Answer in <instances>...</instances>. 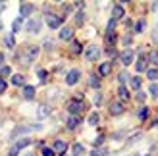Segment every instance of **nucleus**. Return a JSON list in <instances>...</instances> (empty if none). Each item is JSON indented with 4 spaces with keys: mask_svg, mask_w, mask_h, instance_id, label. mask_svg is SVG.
<instances>
[{
    "mask_svg": "<svg viewBox=\"0 0 158 156\" xmlns=\"http://www.w3.org/2000/svg\"><path fill=\"white\" fill-rule=\"evenodd\" d=\"M147 62H148V58L145 56V54H141L139 60H137V64H135V69H137V72H147Z\"/></svg>",
    "mask_w": 158,
    "mask_h": 156,
    "instance_id": "16",
    "label": "nucleus"
},
{
    "mask_svg": "<svg viewBox=\"0 0 158 156\" xmlns=\"http://www.w3.org/2000/svg\"><path fill=\"white\" fill-rule=\"evenodd\" d=\"M152 41H154V43H158V23H156V27L152 29Z\"/></svg>",
    "mask_w": 158,
    "mask_h": 156,
    "instance_id": "46",
    "label": "nucleus"
},
{
    "mask_svg": "<svg viewBox=\"0 0 158 156\" xmlns=\"http://www.w3.org/2000/svg\"><path fill=\"white\" fill-rule=\"evenodd\" d=\"M148 62H151V64H154V66H158V52H151L148 54Z\"/></svg>",
    "mask_w": 158,
    "mask_h": 156,
    "instance_id": "36",
    "label": "nucleus"
},
{
    "mask_svg": "<svg viewBox=\"0 0 158 156\" xmlns=\"http://www.w3.org/2000/svg\"><path fill=\"white\" fill-rule=\"evenodd\" d=\"M43 156H54V150L48 149V146H44V149H43Z\"/></svg>",
    "mask_w": 158,
    "mask_h": 156,
    "instance_id": "43",
    "label": "nucleus"
},
{
    "mask_svg": "<svg viewBox=\"0 0 158 156\" xmlns=\"http://www.w3.org/2000/svg\"><path fill=\"white\" fill-rule=\"evenodd\" d=\"M23 98H25V100H33L35 98V87L25 85V87H23Z\"/></svg>",
    "mask_w": 158,
    "mask_h": 156,
    "instance_id": "19",
    "label": "nucleus"
},
{
    "mask_svg": "<svg viewBox=\"0 0 158 156\" xmlns=\"http://www.w3.org/2000/svg\"><path fill=\"white\" fill-rule=\"evenodd\" d=\"M66 149H68V145H66V141H62V139H56L54 145H52V150L58 152V154H66Z\"/></svg>",
    "mask_w": 158,
    "mask_h": 156,
    "instance_id": "11",
    "label": "nucleus"
},
{
    "mask_svg": "<svg viewBox=\"0 0 158 156\" xmlns=\"http://www.w3.org/2000/svg\"><path fill=\"white\" fill-rule=\"evenodd\" d=\"M89 87L100 89V75H98V73H91V75H89Z\"/></svg>",
    "mask_w": 158,
    "mask_h": 156,
    "instance_id": "18",
    "label": "nucleus"
},
{
    "mask_svg": "<svg viewBox=\"0 0 158 156\" xmlns=\"http://www.w3.org/2000/svg\"><path fill=\"white\" fill-rule=\"evenodd\" d=\"M102 104V92H97L94 95V106H100Z\"/></svg>",
    "mask_w": 158,
    "mask_h": 156,
    "instance_id": "40",
    "label": "nucleus"
},
{
    "mask_svg": "<svg viewBox=\"0 0 158 156\" xmlns=\"http://www.w3.org/2000/svg\"><path fill=\"white\" fill-rule=\"evenodd\" d=\"M4 60H6V56H4L2 52H0V64H4Z\"/></svg>",
    "mask_w": 158,
    "mask_h": 156,
    "instance_id": "49",
    "label": "nucleus"
},
{
    "mask_svg": "<svg viewBox=\"0 0 158 156\" xmlns=\"http://www.w3.org/2000/svg\"><path fill=\"white\" fill-rule=\"evenodd\" d=\"M72 154H73V156H83V154H85V146H83L81 143H75V145L72 146Z\"/></svg>",
    "mask_w": 158,
    "mask_h": 156,
    "instance_id": "21",
    "label": "nucleus"
},
{
    "mask_svg": "<svg viewBox=\"0 0 158 156\" xmlns=\"http://www.w3.org/2000/svg\"><path fill=\"white\" fill-rule=\"evenodd\" d=\"M120 139H123V131H118V133L114 135V141H120Z\"/></svg>",
    "mask_w": 158,
    "mask_h": 156,
    "instance_id": "47",
    "label": "nucleus"
},
{
    "mask_svg": "<svg viewBox=\"0 0 158 156\" xmlns=\"http://www.w3.org/2000/svg\"><path fill=\"white\" fill-rule=\"evenodd\" d=\"M98 121H100V116H98L97 112H93V114L89 116V125H98Z\"/></svg>",
    "mask_w": 158,
    "mask_h": 156,
    "instance_id": "30",
    "label": "nucleus"
},
{
    "mask_svg": "<svg viewBox=\"0 0 158 156\" xmlns=\"http://www.w3.org/2000/svg\"><path fill=\"white\" fill-rule=\"evenodd\" d=\"M10 73H12V68L10 66H2V68H0V77H2V79H6Z\"/></svg>",
    "mask_w": 158,
    "mask_h": 156,
    "instance_id": "31",
    "label": "nucleus"
},
{
    "mask_svg": "<svg viewBox=\"0 0 158 156\" xmlns=\"http://www.w3.org/2000/svg\"><path fill=\"white\" fill-rule=\"evenodd\" d=\"M6 87H8L6 81L2 79V77H0V95H2V92H6Z\"/></svg>",
    "mask_w": 158,
    "mask_h": 156,
    "instance_id": "45",
    "label": "nucleus"
},
{
    "mask_svg": "<svg viewBox=\"0 0 158 156\" xmlns=\"http://www.w3.org/2000/svg\"><path fill=\"white\" fill-rule=\"evenodd\" d=\"M147 156H148V154H147Z\"/></svg>",
    "mask_w": 158,
    "mask_h": 156,
    "instance_id": "52",
    "label": "nucleus"
},
{
    "mask_svg": "<svg viewBox=\"0 0 158 156\" xmlns=\"http://www.w3.org/2000/svg\"><path fill=\"white\" fill-rule=\"evenodd\" d=\"M4 44H6V48H14V46H15V39H14V35L8 33V35L4 37Z\"/></svg>",
    "mask_w": 158,
    "mask_h": 156,
    "instance_id": "23",
    "label": "nucleus"
},
{
    "mask_svg": "<svg viewBox=\"0 0 158 156\" xmlns=\"http://www.w3.org/2000/svg\"><path fill=\"white\" fill-rule=\"evenodd\" d=\"M72 37H73L72 27H62L60 29V41H72Z\"/></svg>",
    "mask_w": 158,
    "mask_h": 156,
    "instance_id": "15",
    "label": "nucleus"
},
{
    "mask_svg": "<svg viewBox=\"0 0 158 156\" xmlns=\"http://www.w3.org/2000/svg\"><path fill=\"white\" fill-rule=\"evenodd\" d=\"M118 95H120L122 102H129V91H127L125 85H120V87H118Z\"/></svg>",
    "mask_w": 158,
    "mask_h": 156,
    "instance_id": "17",
    "label": "nucleus"
},
{
    "mask_svg": "<svg viewBox=\"0 0 158 156\" xmlns=\"http://www.w3.org/2000/svg\"><path fill=\"white\" fill-rule=\"evenodd\" d=\"M12 83L15 85V87H19V85H23V83H25V77L18 73V75H14V77H12Z\"/></svg>",
    "mask_w": 158,
    "mask_h": 156,
    "instance_id": "29",
    "label": "nucleus"
},
{
    "mask_svg": "<svg viewBox=\"0 0 158 156\" xmlns=\"http://www.w3.org/2000/svg\"><path fill=\"white\" fill-rule=\"evenodd\" d=\"M85 60L87 62H94V60H98V56H100V46H97V44H89L85 48Z\"/></svg>",
    "mask_w": 158,
    "mask_h": 156,
    "instance_id": "4",
    "label": "nucleus"
},
{
    "mask_svg": "<svg viewBox=\"0 0 158 156\" xmlns=\"http://www.w3.org/2000/svg\"><path fill=\"white\" fill-rule=\"evenodd\" d=\"M0 31H2V21H0Z\"/></svg>",
    "mask_w": 158,
    "mask_h": 156,
    "instance_id": "51",
    "label": "nucleus"
},
{
    "mask_svg": "<svg viewBox=\"0 0 158 156\" xmlns=\"http://www.w3.org/2000/svg\"><path fill=\"white\" fill-rule=\"evenodd\" d=\"M137 100H145V92H137Z\"/></svg>",
    "mask_w": 158,
    "mask_h": 156,
    "instance_id": "48",
    "label": "nucleus"
},
{
    "mask_svg": "<svg viewBox=\"0 0 158 156\" xmlns=\"http://www.w3.org/2000/svg\"><path fill=\"white\" fill-rule=\"evenodd\" d=\"M110 152H108V149H104V146H98V149H94L93 152H91V156H108Z\"/></svg>",
    "mask_w": 158,
    "mask_h": 156,
    "instance_id": "27",
    "label": "nucleus"
},
{
    "mask_svg": "<svg viewBox=\"0 0 158 156\" xmlns=\"http://www.w3.org/2000/svg\"><path fill=\"white\" fill-rule=\"evenodd\" d=\"M81 121H83V120L79 118V116H69V118L66 120V127H68V129H77Z\"/></svg>",
    "mask_w": 158,
    "mask_h": 156,
    "instance_id": "12",
    "label": "nucleus"
},
{
    "mask_svg": "<svg viewBox=\"0 0 158 156\" xmlns=\"http://www.w3.org/2000/svg\"><path fill=\"white\" fill-rule=\"evenodd\" d=\"M116 25H118V21H116V19H112V18H110V21H108V25H106V33H114V29H116Z\"/></svg>",
    "mask_w": 158,
    "mask_h": 156,
    "instance_id": "34",
    "label": "nucleus"
},
{
    "mask_svg": "<svg viewBox=\"0 0 158 156\" xmlns=\"http://www.w3.org/2000/svg\"><path fill=\"white\" fill-rule=\"evenodd\" d=\"M122 43H123V44H125V46H129V44H131V35H129V33H127V35H125V37H123V39H122Z\"/></svg>",
    "mask_w": 158,
    "mask_h": 156,
    "instance_id": "44",
    "label": "nucleus"
},
{
    "mask_svg": "<svg viewBox=\"0 0 158 156\" xmlns=\"http://www.w3.org/2000/svg\"><path fill=\"white\" fill-rule=\"evenodd\" d=\"M85 108H87V104L83 102L81 98H73V100H69V102H68V112H69V116H79V114H83Z\"/></svg>",
    "mask_w": 158,
    "mask_h": 156,
    "instance_id": "2",
    "label": "nucleus"
},
{
    "mask_svg": "<svg viewBox=\"0 0 158 156\" xmlns=\"http://www.w3.org/2000/svg\"><path fill=\"white\" fill-rule=\"evenodd\" d=\"M108 110H110V114H112V116H120V114L125 112V106H123L122 100H114V102H110Z\"/></svg>",
    "mask_w": 158,
    "mask_h": 156,
    "instance_id": "5",
    "label": "nucleus"
},
{
    "mask_svg": "<svg viewBox=\"0 0 158 156\" xmlns=\"http://www.w3.org/2000/svg\"><path fill=\"white\" fill-rule=\"evenodd\" d=\"M31 145V139L29 137H23V139H19L18 143H15V146H18V149L21 150V149H25V146H29Z\"/></svg>",
    "mask_w": 158,
    "mask_h": 156,
    "instance_id": "26",
    "label": "nucleus"
},
{
    "mask_svg": "<svg viewBox=\"0 0 158 156\" xmlns=\"http://www.w3.org/2000/svg\"><path fill=\"white\" fill-rule=\"evenodd\" d=\"M25 31H29V33H39V31H41V19H29L25 23Z\"/></svg>",
    "mask_w": 158,
    "mask_h": 156,
    "instance_id": "10",
    "label": "nucleus"
},
{
    "mask_svg": "<svg viewBox=\"0 0 158 156\" xmlns=\"http://www.w3.org/2000/svg\"><path fill=\"white\" fill-rule=\"evenodd\" d=\"M50 114H52V108H50L48 104H41V106L37 108V118H39V120H46Z\"/></svg>",
    "mask_w": 158,
    "mask_h": 156,
    "instance_id": "9",
    "label": "nucleus"
},
{
    "mask_svg": "<svg viewBox=\"0 0 158 156\" xmlns=\"http://www.w3.org/2000/svg\"><path fill=\"white\" fill-rule=\"evenodd\" d=\"M18 154H19V149H18V146L14 145L12 149H10V152H8V156H18Z\"/></svg>",
    "mask_w": 158,
    "mask_h": 156,
    "instance_id": "42",
    "label": "nucleus"
},
{
    "mask_svg": "<svg viewBox=\"0 0 158 156\" xmlns=\"http://www.w3.org/2000/svg\"><path fill=\"white\" fill-rule=\"evenodd\" d=\"M123 14H125V10H123V6L122 4H114V8H112V19H122L123 18Z\"/></svg>",
    "mask_w": 158,
    "mask_h": 156,
    "instance_id": "14",
    "label": "nucleus"
},
{
    "mask_svg": "<svg viewBox=\"0 0 158 156\" xmlns=\"http://www.w3.org/2000/svg\"><path fill=\"white\" fill-rule=\"evenodd\" d=\"M148 92H151L152 96H158V83H152L151 87H148Z\"/></svg>",
    "mask_w": 158,
    "mask_h": 156,
    "instance_id": "38",
    "label": "nucleus"
},
{
    "mask_svg": "<svg viewBox=\"0 0 158 156\" xmlns=\"http://www.w3.org/2000/svg\"><path fill=\"white\" fill-rule=\"evenodd\" d=\"M69 52H72L73 56H79V54L83 52V48H81V43H79V41H72V44H69Z\"/></svg>",
    "mask_w": 158,
    "mask_h": 156,
    "instance_id": "20",
    "label": "nucleus"
},
{
    "mask_svg": "<svg viewBox=\"0 0 158 156\" xmlns=\"http://www.w3.org/2000/svg\"><path fill=\"white\" fill-rule=\"evenodd\" d=\"M133 31H135V33H141V31H145V19H139V21L135 23V27H133Z\"/></svg>",
    "mask_w": 158,
    "mask_h": 156,
    "instance_id": "35",
    "label": "nucleus"
},
{
    "mask_svg": "<svg viewBox=\"0 0 158 156\" xmlns=\"http://www.w3.org/2000/svg\"><path fill=\"white\" fill-rule=\"evenodd\" d=\"M133 58H135V52H133L131 48L123 50V52L120 54V60H122V64H123V66H129V64H133Z\"/></svg>",
    "mask_w": 158,
    "mask_h": 156,
    "instance_id": "8",
    "label": "nucleus"
},
{
    "mask_svg": "<svg viewBox=\"0 0 158 156\" xmlns=\"http://www.w3.org/2000/svg\"><path fill=\"white\" fill-rule=\"evenodd\" d=\"M79 77H81V72H79V69H69L68 75H66V83L69 87H73V85L79 81Z\"/></svg>",
    "mask_w": 158,
    "mask_h": 156,
    "instance_id": "6",
    "label": "nucleus"
},
{
    "mask_svg": "<svg viewBox=\"0 0 158 156\" xmlns=\"http://www.w3.org/2000/svg\"><path fill=\"white\" fill-rule=\"evenodd\" d=\"M102 143H104V135H98L97 139H94V146H97V149H98Z\"/></svg>",
    "mask_w": 158,
    "mask_h": 156,
    "instance_id": "41",
    "label": "nucleus"
},
{
    "mask_svg": "<svg viewBox=\"0 0 158 156\" xmlns=\"http://www.w3.org/2000/svg\"><path fill=\"white\" fill-rule=\"evenodd\" d=\"M116 43H118V35L116 33H106V46L108 48H112Z\"/></svg>",
    "mask_w": 158,
    "mask_h": 156,
    "instance_id": "22",
    "label": "nucleus"
},
{
    "mask_svg": "<svg viewBox=\"0 0 158 156\" xmlns=\"http://www.w3.org/2000/svg\"><path fill=\"white\" fill-rule=\"evenodd\" d=\"M127 79H131V77H129L127 73H125V72H122V73H120V77H118V81H120V85H123V83L127 81Z\"/></svg>",
    "mask_w": 158,
    "mask_h": 156,
    "instance_id": "39",
    "label": "nucleus"
},
{
    "mask_svg": "<svg viewBox=\"0 0 158 156\" xmlns=\"http://www.w3.org/2000/svg\"><path fill=\"white\" fill-rule=\"evenodd\" d=\"M129 85H131V89L133 91H139L141 89V77H131V79H129Z\"/></svg>",
    "mask_w": 158,
    "mask_h": 156,
    "instance_id": "24",
    "label": "nucleus"
},
{
    "mask_svg": "<svg viewBox=\"0 0 158 156\" xmlns=\"http://www.w3.org/2000/svg\"><path fill=\"white\" fill-rule=\"evenodd\" d=\"M148 114H151V110H148V108L147 106H143V108H141V110H139V120L141 121H147V118H148Z\"/></svg>",
    "mask_w": 158,
    "mask_h": 156,
    "instance_id": "25",
    "label": "nucleus"
},
{
    "mask_svg": "<svg viewBox=\"0 0 158 156\" xmlns=\"http://www.w3.org/2000/svg\"><path fill=\"white\" fill-rule=\"evenodd\" d=\"M110 72H112V62H102V64L98 66V75L100 77L110 75Z\"/></svg>",
    "mask_w": 158,
    "mask_h": 156,
    "instance_id": "13",
    "label": "nucleus"
},
{
    "mask_svg": "<svg viewBox=\"0 0 158 156\" xmlns=\"http://www.w3.org/2000/svg\"><path fill=\"white\" fill-rule=\"evenodd\" d=\"M147 75H148V79L156 81V79H158V68H151V69L147 72Z\"/></svg>",
    "mask_w": 158,
    "mask_h": 156,
    "instance_id": "32",
    "label": "nucleus"
},
{
    "mask_svg": "<svg viewBox=\"0 0 158 156\" xmlns=\"http://www.w3.org/2000/svg\"><path fill=\"white\" fill-rule=\"evenodd\" d=\"M44 21H46V25H48L50 29H58L62 23H64V18L58 14H52V12H46L44 14Z\"/></svg>",
    "mask_w": 158,
    "mask_h": 156,
    "instance_id": "3",
    "label": "nucleus"
},
{
    "mask_svg": "<svg viewBox=\"0 0 158 156\" xmlns=\"http://www.w3.org/2000/svg\"><path fill=\"white\" fill-rule=\"evenodd\" d=\"M39 52H41V48H39L37 44H27L18 52V62L21 66H31L33 60L39 56Z\"/></svg>",
    "mask_w": 158,
    "mask_h": 156,
    "instance_id": "1",
    "label": "nucleus"
},
{
    "mask_svg": "<svg viewBox=\"0 0 158 156\" xmlns=\"http://www.w3.org/2000/svg\"><path fill=\"white\" fill-rule=\"evenodd\" d=\"M33 4L31 2H21L19 4V18H29L31 14H33Z\"/></svg>",
    "mask_w": 158,
    "mask_h": 156,
    "instance_id": "7",
    "label": "nucleus"
},
{
    "mask_svg": "<svg viewBox=\"0 0 158 156\" xmlns=\"http://www.w3.org/2000/svg\"><path fill=\"white\" fill-rule=\"evenodd\" d=\"M83 21H85V14H83V10H79L75 15V25H83Z\"/></svg>",
    "mask_w": 158,
    "mask_h": 156,
    "instance_id": "33",
    "label": "nucleus"
},
{
    "mask_svg": "<svg viewBox=\"0 0 158 156\" xmlns=\"http://www.w3.org/2000/svg\"><path fill=\"white\" fill-rule=\"evenodd\" d=\"M25 156H33V154H31V152H27V154H25Z\"/></svg>",
    "mask_w": 158,
    "mask_h": 156,
    "instance_id": "50",
    "label": "nucleus"
},
{
    "mask_svg": "<svg viewBox=\"0 0 158 156\" xmlns=\"http://www.w3.org/2000/svg\"><path fill=\"white\" fill-rule=\"evenodd\" d=\"M21 25H23V18L14 19V23H12V31H14V33H18V31H21Z\"/></svg>",
    "mask_w": 158,
    "mask_h": 156,
    "instance_id": "28",
    "label": "nucleus"
},
{
    "mask_svg": "<svg viewBox=\"0 0 158 156\" xmlns=\"http://www.w3.org/2000/svg\"><path fill=\"white\" fill-rule=\"evenodd\" d=\"M37 77L41 79V83L46 81V69H37Z\"/></svg>",
    "mask_w": 158,
    "mask_h": 156,
    "instance_id": "37",
    "label": "nucleus"
}]
</instances>
